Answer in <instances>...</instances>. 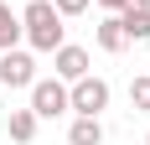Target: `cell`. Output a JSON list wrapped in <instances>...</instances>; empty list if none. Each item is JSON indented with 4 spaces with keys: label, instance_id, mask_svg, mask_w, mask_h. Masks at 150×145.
<instances>
[{
    "label": "cell",
    "instance_id": "cell-1",
    "mask_svg": "<svg viewBox=\"0 0 150 145\" xmlns=\"http://www.w3.org/2000/svg\"><path fill=\"white\" fill-rule=\"evenodd\" d=\"M21 31H26V42L36 47V52H57L62 47V11L52 5V0H31L26 16H21Z\"/></svg>",
    "mask_w": 150,
    "mask_h": 145
},
{
    "label": "cell",
    "instance_id": "cell-2",
    "mask_svg": "<svg viewBox=\"0 0 150 145\" xmlns=\"http://www.w3.org/2000/svg\"><path fill=\"white\" fill-rule=\"evenodd\" d=\"M67 109H73V114H104L109 109V83L93 78V72H83V78L67 88Z\"/></svg>",
    "mask_w": 150,
    "mask_h": 145
},
{
    "label": "cell",
    "instance_id": "cell-3",
    "mask_svg": "<svg viewBox=\"0 0 150 145\" xmlns=\"http://www.w3.org/2000/svg\"><path fill=\"white\" fill-rule=\"evenodd\" d=\"M31 109H36V119L67 114V83H62V78H36V83H31Z\"/></svg>",
    "mask_w": 150,
    "mask_h": 145
},
{
    "label": "cell",
    "instance_id": "cell-4",
    "mask_svg": "<svg viewBox=\"0 0 150 145\" xmlns=\"http://www.w3.org/2000/svg\"><path fill=\"white\" fill-rule=\"evenodd\" d=\"M0 83L5 88H31L36 83V57L21 52V47H11V52L0 57Z\"/></svg>",
    "mask_w": 150,
    "mask_h": 145
},
{
    "label": "cell",
    "instance_id": "cell-5",
    "mask_svg": "<svg viewBox=\"0 0 150 145\" xmlns=\"http://www.w3.org/2000/svg\"><path fill=\"white\" fill-rule=\"evenodd\" d=\"M52 72H57L62 83H78V78L88 72V52H83V47H73V42H62L57 52H52Z\"/></svg>",
    "mask_w": 150,
    "mask_h": 145
},
{
    "label": "cell",
    "instance_id": "cell-6",
    "mask_svg": "<svg viewBox=\"0 0 150 145\" xmlns=\"http://www.w3.org/2000/svg\"><path fill=\"white\" fill-rule=\"evenodd\" d=\"M119 26L129 42H150V0H124L119 5Z\"/></svg>",
    "mask_w": 150,
    "mask_h": 145
},
{
    "label": "cell",
    "instance_id": "cell-7",
    "mask_svg": "<svg viewBox=\"0 0 150 145\" xmlns=\"http://www.w3.org/2000/svg\"><path fill=\"white\" fill-rule=\"evenodd\" d=\"M93 42L104 47V52H124V47H129V36H124V26H119V11H109L104 21H98V31H93Z\"/></svg>",
    "mask_w": 150,
    "mask_h": 145
},
{
    "label": "cell",
    "instance_id": "cell-8",
    "mask_svg": "<svg viewBox=\"0 0 150 145\" xmlns=\"http://www.w3.org/2000/svg\"><path fill=\"white\" fill-rule=\"evenodd\" d=\"M67 145H104V124H98V114H78L73 130H67Z\"/></svg>",
    "mask_w": 150,
    "mask_h": 145
},
{
    "label": "cell",
    "instance_id": "cell-9",
    "mask_svg": "<svg viewBox=\"0 0 150 145\" xmlns=\"http://www.w3.org/2000/svg\"><path fill=\"white\" fill-rule=\"evenodd\" d=\"M5 130H11V140H16V145H26L31 135H36V109H11Z\"/></svg>",
    "mask_w": 150,
    "mask_h": 145
},
{
    "label": "cell",
    "instance_id": "cell-10",
    "mask_svg": "<svg viewBox=\"0 0 150 145\" xmlns=\"http://www.w3.org/2000/svg\"><path fill=\"white\" fill-rule=\"evenodd\" d=\"M21 36H26V31H21V16H16L11 5H0V52H11Z\"/></svg>",
    "mask_w": 150,
    "mask_h": 145
},
{
    "label": "cell",
    "instance_id": "cell-11",
    "mask_svg": "<svg viewBox=\"0 0 150 145\" xmlns=\"http://www.w3.org/2000/svg\"><path fill=\"white\" fill-rule=\"evenodd\" d=\"M129 104H135V109H145V114H150V72H145V78H135V83H129Z\"/></svg>",
    "mask_w": 150,
    "mask_h": 145
},
{
    "label": "cell",
    "instance_id": "cell-12",
    "mask_svg": "<svg viewBox=\"0 0 150 145\" xmlns=\"http://www.w3.org/2000/svg\"><path fill=\"white\" fill-rule=\"evenodd\" d=\"M52 5H57V11H62V21H67V16H83L93 0H52Z\"/></svg>",
    "mask_w": 150,
    "mask_h": 145
},
{
    "label": "cell",
    "instance_id": "cell-13",
    "mask_svg": "<svg viewBox=\"0 0 150 145\" xmlns=\"http://www.w3.org/2000/svg\"><path fill=\"white\" fill-rule=\"evenodd\" d=\"M93 5H104V11H119V5H124V0H93Z\"/></svg>",
    "mask_w": 150,
    "mask_h": 145
},
{
    "label": "cell",
    "instance_id": "cell-14",
    "mask_svg": "<svg viewBox=\"0 0 150 145\" xmlns=\"http://www.w3.org/2000/svg\"><path fill=\"white\" fill-rule=\"evenodd\" d=\"M145 145H150V135H145Z\"/></svg>",
    "mask_w": 150,
    "mask_h": 145
}]
</instances>
